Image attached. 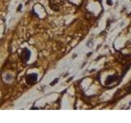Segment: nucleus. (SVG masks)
Instances as JSON below:
<instances>
[{"label": "nucleus", "instance_id": "nucleus-1", "mask_svg": "<svg viewBox=\"0 0 131 123\" xmlns=\"http://www.w3.org/2000/svg\"><path fill=\"white\" fill-rule=\"evenodd\" d=\"M61 4L60 0H49V7L55 12H58L60 10Z\"/></svg>", "mask_w": 131, "mask_h": 123}, {"label": "nucleus", "instance_id": "nucleus-2", "mask_svg": "<svg viewBox=\"0 0 131 123\" xmlns=\"http://www.w3.org/2000/svg\"><path fill=\"white\" fill-rule=\"evenodd\" d=\"M30 51L29 50L28 48H25L21 53H20V58H21L22 61L23 63H26V61H29V59H30Z\"/></svg>", "mask_w": 131, "mask_h": 123}, {"label": "nucleus", "instance_id": "nucleus-3", "mask_svg": "<svg viewBox=\"0 0 131 123\" xmlns=\"http://www.w3.org/2000/svg\"><path fill=\"white\" fill-rule=\"evenodd\" d=\"M38 80V75L36 73H32L26 77V81L28 85H34Z\"/></svg>", "mask_w": 131, "mask_h": 123}, {"label": "nucleus", "instance_id": "nucleus-4", "mask_svg": "<svg viewBox=\"0 0 131 123\" xmlns=\"http://www.w3.org/2000/svg\"><path fill=\"white\" fill-rule=\"evenodd\" d=\"M57 81H58V79H55V80H54V81L52 82V83H51L50 85H54L56 83H57Z\"/></svg>", "mask_w": 131, "mask_h": 123}]
</instances>
